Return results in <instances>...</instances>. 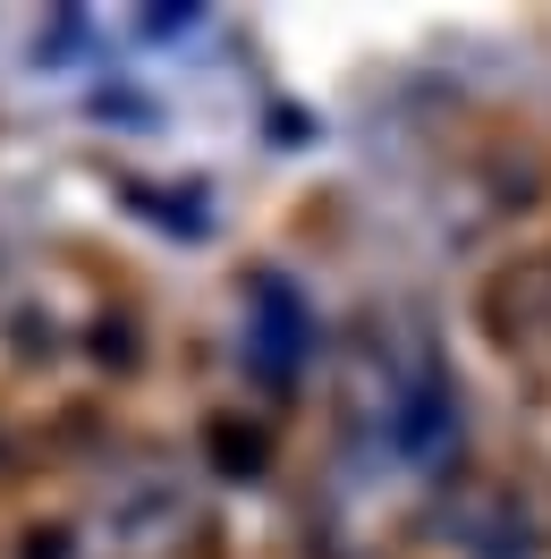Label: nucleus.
Here are the masks:
<instances>
[{"label": "nucleus", "mask_w": 551, "mask_h": 559, "mask_svg": "<svg viewBox=\"0 0 551 559\" xmlns=\"http://www.w3.org/2000/svg\"><path fill=\"white\" fill-rule=\"evenodd\" d=\"M382 432H390V450L408 457L415 475H433V466L458 457V432H467V424H458V390H449V373L433 356L399 365V382L382 399Z\"/></svg>", "instance_id": "f257e3e1"}, {"label": "nucleus", "mask_w": 551, "mask_h": 559, "mask_svg": "<svg viewBox=\"0 0 551 559\" xmlns=\"http://www.w3.org/2000/svg\"><path fill=\"white\" fill-rule=\"evenodd\" d=\"M306 348H314V314H306V288L280 272H255L246 280V373L263 390H289L306 373Z\"/></svg>", "instance_id": "f03ea898"}, {"label": "nucleus", "mask_w": 551, "mask_h": 559, "mask_svg": "<svg viewBox=\"0 0 551 559\" xmlns=\"http://www.w3.org/2000/svg\"><path fill=\"white\" fill-rule=\"evenodd\" d=\"M196 525V500L171 484V475H153V484H119V500H110V518H103V534L119 543V551H171L178 534Z\"/></svg>", "instance_id": "7ed1b4c3"}, {"label": "nucleus", "mask_w": 551, "mask_h": 559, "mask_svg": "<svg viewBox=\"0 0 551 559\" xmlns=\"http://www.w3.org/2000/svg\"><path fill=\"white\" fill-rule=\"evenodd\" d=\"M483 509H492V525H483V518L467 525V559H526V509L501 500V491H492Z\"/></svg>", "instance_id": "20e7f679"}]
</instances>
